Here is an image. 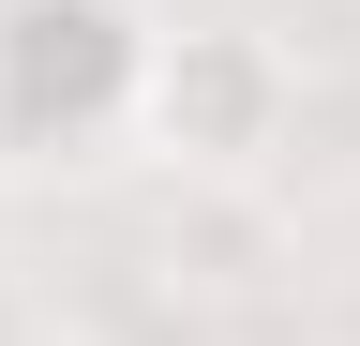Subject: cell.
Masks as SVG:
<instances>
[{"instance_id":"6da1fadb","label":"cell","mask_w":360,"mask_h":346,"mask_svg":"<svg viewBox=\"0 0 360 346\" xmlns=\"http://www.w3.org/2000/svg\"><path fill=\"white\" fill-rule=\"evenodd\" d=\"M300 136V61L270 46L255 16H180L150 30V75H135V151L165 166L180 196H255Z\"/></svg>"},{"instance_id":"7a4b0ae2","label":"cell","mask_w":360,"mask_h":346,"mask_svg":"<svg viewBox=\"0 0 360 346\" xmlns=\"http://www.w3.org/2000/svg\"><path fill=\"white\" fill-rule=\"evenodd\" d=\"M135 75H150L135 0H0V151L15 166L135 136Z\"/></svg>"},{"instance_id":"3957f363","label":"cell","mask_w":360,"mask_h":346,"mask_svg":"<svg viewBox=\"0 0 360 346\" xmlns=\"http://www.w3.org/2000/svg\"><path fill=\"white\" fill-rule=\"evenodd\" d=\"M30 346H105V331H30Z\"/></svg>"}]
</instances>
